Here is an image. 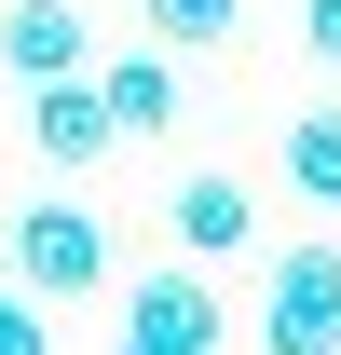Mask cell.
Wrapping results in <instances>:
<instances>
[{
  "instance_id": "cell-11",
  "label": "cell",
  "mask_w": 341,
  "mask_h": 355,
  "mask_svg": "<svg viewBox=\"0 0 341 355\" xmlns=\"http://www.w3.org/2000/svg\"><path fill=\"white\" fill-rule=\"evenodd\" d=\"M300 42H314V55L341 69V0H300Z\"/></svg>"
},
{
  "instance_id": "cell-7",
  "label": "cell",
  "mask_w": 341,
  "mask_h": 355,
  "mask_svg": "<svg viewBox=\"0 0 341 355\" xmlns=\"http://www.w3.org/2000/svg\"><path fill=\"white\" fill-rule=\"evenodd\" d=\"M164 219H177V246H191V260H232V246H246V232H259V205H246V178H177V205H164Z\"/></svg>"
},
{
  "instance_id": "cell-5",
  "label": "cell",
  "mask_w": 341,
  "mask_h": 355,
  "mask_svg": "<svg viewBox=\"0 0 341 355\" xmlns=\"http://www.w3.org/2000/svg\"><path fill=\"white\" fill-rule=\"evenodd\" d=\"M28 137H42L55 178H82V164H110V150H123V137H110V110H96V83H42V96H28Z\"/></svg>"
},
{
  "instance_id": "cell-2",
  "label": "cell",
  "mask_w": 341,
  "mask_h": 355,
  "mask_svg": "<svg viewBox=\"0 0 341 355\" xmlns=\"http://www.w3.org/2000/svg\"><path fill=\"white\" fill-rule=\"evenodd\" d=\"M259 342L273 355H341V246H287L259 273Z\"/></svg>"
},
{
  "instance_id": "cell-1",
  "label": "cell",
  "mask_w": 341,
  "mask_h": 355,
  "mask_svg": "<svg viewBox=\"0 0 341 355\" xmlns=\"http://www.w3.org/2000/svg\"><path fill=\"white\" fill-rule=\"evenodd\" d=\"M0 287H28V301H96L110 287V232H96V205H14V232H0Z\"/></svg>"
},
{
  "instance_id": "cell-9",
  "label": "cell",
  "mask_w": 341,
  "mask_h": 355,
  "mask_svg": "<svg viewBox=\"0 0 341 355\" xmlns=\"http://www.w3.org/2000/svg\"><path fill=\"white\" fill-rule=\"evenodd\" d=\"M246 28V0H150V55H205Z\"/></svg>"
},
{
  "instance_id": "cell-3",
  "label": "cell",
  "mask_w": 341,
  "mask_h": 355,
  "mask_svg": "<svg viewBox=\"0 0 341 355\" xmlns=\"http://www.w3.org/2000/svg\"><path fill=\"white\" fill-rule=\"evenodd\" d=\"M218 328H232V314H218L205 273H150L123 301V328H110V355H218Z\"/></svg>"
},
{
  "instance_id": "cell-6",
  "label": "cell",
  "mask_w": 341,
  "mask_h": 355,
  "mask_svg": "<svg viewBox=\"0 0 341 355\" xmlns=\"http://www.w3.org/2000/svg\"><path fill=\"white\" fill-rule=\"evenodd\" d=\"M82 83H96V110H110V137H164L177 123V55H110Z\"/></svg>"
},
{
  "instance_id": "cell-10",
  "label": "cell",
  "mask_w": 341,
  "mask_h": 355,
  "mask_svg": "<svg viewBox=\"0 0 341 355\" xmlns=\"http://www.w3.org/2000/svg\"><path fill=\"white\" fill-rule=\"evenodd\" d=\"M0 355H55V314L28 301V287H0Z\"/></svg>"
},
{
  "instance_id": "cell-4",
  "label": "cell",
  "mask_w": 341,
  "mask_h": 355,
  "mask_svg": "<svg viewBox=\"0 0 341 355\" xmlns=\"http://www.w3.org/2000/svg\"><path fill=\"white\" fill-rule=\"evenodd\" d=\"M0 69L42 96V83H82V14L69 0H0Z\"/></svg>"
},
{
  "instance_id": "cell-8",
  "label": "cell",
  "mask_w": 341,
  "mask_h": 355,
  "mask_svg": "<svg viewBox=\"0 0 341 355\" xmlns=\"http://www.w3.org/2000/svg\"><path fill=\"white\" fill-rule=\"evenodd\" d=\"M287 178L314 191V205H341V96H314V110L287 123Z\"/></svg>"
}]
</instances>
